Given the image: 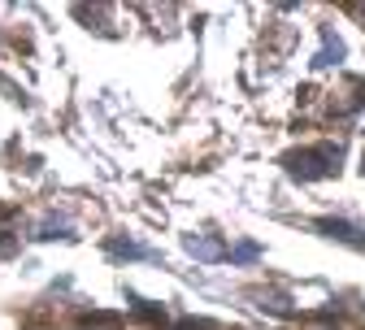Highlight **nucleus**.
Here are the masks:
<instances>
[{"mask_svg":"<svg viewBox=\"0 0 365 330\" xmlns=\"http://www.w3.org/2000/svg\"><path fill=\"white\" fill-rule=\"evenodd\" d=\"M322 161H335V153L331 148L300 153V157H292V174H300V178H322V174H331V165H322Z\"/></svg>","mask_w":365,"mask_h":330,"instance_id":"obj_1","label":"nucleus"},{"mask_svg":"<svg viewBox=\"0 0 365 330\" xmlns=\"http://www.w3.org/2000/svg\"><path fill=\"white\" fill-rule=\"evenodd\" d=\"M135 300V313H144V317H165V309H157L153 300H140V296H130Z\"/></svg>","mask_w":365,"mask_h":330,"instance_id":"obj_6","label":"nucleus"},{"mask_svg":"<svg viewBox=\"0 0 365 330\" xmlns=\"http://www.w3.org/2000/svg\"><path fill=\"white\" fill-rule=\"evenodd\" d=\"M109 252H113V257H148V248H140V244H122V239H113Z\"/></svg>","mask_w":365,"mask_h":330,"instance_id":"obj_4","label":"nucleus"},{"mask_svg":"<svg viewBox=\"0 0 365 330\" xmlns=\"http://www.w3.org/2000/svg\"><path fill=\"white\" fill-rule=\"evenodd\" d=\"M178 330H209V321H182Z\"/></svg>","mask_w":365,"mask_h":330,"instance_id":"obj_7","label":"nucleus"},{"mask_svg":"<svg viewBox=\"0 0 365 330\" xmlns=\"http://www.w3.org/2000/svg\"><path fill=\"white\" fill-rule=\"evenodd\" d=\"M226 257H231V261H257V257H261V248H257V244H240V248H231Z\"/></svg>","mask_w":365,"mask_h":330,"instance_id":"obj_5","label":"nucleus"},{"mask_svg":"<svg viewBox=\"0 0 365 330\" xmlns=\"http://www.w3.org/2000/svg\"><path fill=\"white\" fill-rule=\"evenodd\" d=\"M182 248H187L196 261H222V257H226V248L213 239V234H187V239H182Z\"/></svg>","mask_w":365,"mask_h":330,"instance_id":"obj_2","label":"nucleus"},{"mask_svg":"<svg viewBox=\"0 0 365 330\" xmlns=\"http://www.w3.org/2000/svg\"><path fill=\"white\" fill-rule=\"evenodd\" d=\"M317 226H322L327 234H331V239H339V244H352V248H365V239H361V230L356 226H348V222H317Z\"/></svg>","mask_w":365,"mask_h":330,"instance_id":"obj_3","label":"nucleus"}]
</instances>
